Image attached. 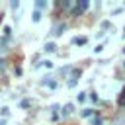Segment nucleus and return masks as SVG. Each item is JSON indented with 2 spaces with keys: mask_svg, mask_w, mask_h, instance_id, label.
Listing matches in <instances>:
<instances>
[{
  "mask_svg": "<svg viewBox=\"0 0 125 125\" xmlns=\"http://www.w3.org/2000/svg\"><path fill=\"white\" fill-rule=\"evenodd\" d=\"M88 6H90V2H88V0H80L78 4H74V8H72V12H70V14H72V16H82V14L88 10Z\"/></svg>",
  "mask_w": 125,
  "mask_h": 125,
  "instance_id": "nucleus-1",
  "label": "nucleus"
},
{
  "mask_svg": "<svg viewBox=\"0 0 125 125\" xmlns=\"http://www.w3.org/2000/svg\"><path fill=\"white\" fill-rule=\"evenodd\" d=\"M64 29H66V23H64V21H59V23L53 25V31H51V33H53V35H62Z\"/></svg>",
  "mask_w": 125,
  "mask_h": 125,
  "instance_id": "nucleus-2",
  "label": "nucleus"
},
{
  "mask_svg": "<svg viewBox=\"0 0 125 125\" xmlns=\"http://www.w3.org/2000/svg\"><path fill=\"white\" fill-rule=\"evenodd\" d=\"M72 111H74V104H66V105L61 109V115H62V117H68Z\"/></svg>",
  "mask_w": 125,
  "mask_h": 125,
  "instance_id": "nucleus-3",
  "label": "nucleus"
},
{
  "mask_svg": "<svg viewBox=\"0 0 125 125\" xmlns=\"http://www.w3.org/2000/svg\"><path fill=\"white\" fill-rule=\"evenodd\" d=\"M41 10H33V14H31V21L33 23H37V21H41Z\"/></svg>",
  "mask_w": 125,
  "mask_h": 125,
  "instance_id": "nucleus-4",
  "label": "nucleus"
},
{
  "mask_svg": "<svg viewBox=\"0 0 125 125\" xmlns=\"http://www.w3.org/2000/svg\"><path fill=\"white\" fill-rule=\"evenodd\" d=\"M113 125H125V109H121V113L117 115V119H115Z\"/></svg>",
  "mask_w": 125,
  "mask_h": 125,
  "instance_id": "nucleus-5",
  "label": "nucleus"
},
{
  "mask_svg": "<svg viewBox=\"0 0 125 125\" xmlns=\"http://www.w3.org/2000/svg\"><path fill=\"white\" fill-rule=\"evenodd\" d=\"M88 43V37H74L72 39V45H86Z\"/></svg>",
  "mask_w": 125,
  "mask_h": 125,
  "instance_id": "nucleus-6",
  "label": "nucleus"
},
{
  "mask_svg": "<svg viewBox=\"0 0 125 125\" xmlns=\"http://www.w3.org/2000/svg\"><path fill=\"white\" fill-rule=\"evenodd\" d=\"M45 51H47V53H55V51H57V43H53V41L45 43Z\"/></svg>",
  "mask_w": 125,
  "mask_h": 125,
  "instance_id": "nucleus-7",
  "label": "nucleus"
},
{
  "mask_svg": "<svg viewBox=\"0 0 125 125\" xmlns=\"http://www.w3.org/2000/svg\"><path fill=\"white\" fill-rule=\"evenodd\" d=\"M90 125H104V121H102V117L96 113L94 117H92V121H90Z\"/></svg>",
  "mask_w": 125,
  "mask_h": 125,
  "instance_id": "nucleus-8",
  "label": "nucleus"
},
{
  "mask_svg": "<svg viewBox=\"0 0 125 125\" xmlns=\"http://www.w3.org/2000/svg\"><path fill=\"white\" fill-rule=\"evenodd\" d=\"M45 8H47V2L45 0H37L35 2V10H45Z\"/></svg>",
  "mask_w": 125,
  "mask_h": 125,
  "instance_id": "nucleus-9",
  "label": "nucleus"
},
{
  "mask_svg": "<svg viewBox=\"0 0 125 125\" xmlns=\"http://www.w3.org/2000/svg\"><path fill=\"white\" fill-rule=\"evenodd\" d=\"M41 84H43V86H49V88H57V82L51 80V78H49V80H41Z\"/></svg>",
  "mask_w": 125,
  "mask_h": 125,
  "instance_id": "nucleus-10",
  "label": "nucleus"
},
{
  "mask_svg": "<svg viewBox=\"0 0 125 125\" xmlns=\"http://www.w3.org/2000/svg\"><path fill=\"white\" fill-rule=\"evenodd\" d=\"M70 6H72V2H70V0H66V2H61V4H59V8H62V10H70Z\"/></svg>",
  "mask_w": 125,
  "mask_h": 125,
  "instance_id": "nucleus-11",
  "label": "nucleus"
},
{
  "mask_svg": "<svg viewBox=\"0 0 125 125\" xmlns=\"http://www.w3.org/2000/svg\"><path fill=\"white\" fill-rule=\"evenodd\" d=\"M80 115H82V117H90V115H96V113H94V109H82Z\"/></svg>",
  "mask_w": 125,
  "mask_h": 125,
  "instance_id": "nucleus-12",
  "label": "nucleus"
},
{
  "mask_svg": "<svg viewBox=\"0 0 125 125\" xmlns=\"http://www.w3.org/2000/svg\"><path fill=\"white\" fill-rule=\"evenodd\" d=\"M119 104H121V107L125 109V88H123V92H121V96H119Z\"/></svg>",
  "mask_w": 125,
  "mask_h": 125,
  "instance_id": "nucleus-13",
  "label": "nucleus"
},
{
  "mask_svg": "<svg viewBox=\"0 0 125 125\" xmlns=\"http://www.w3.org/2000/svg\"><path fill=\"white\" fill-rule=\"evenodd\" d=\"M10 6H12V10L16 12V10L20 8V0H12V2H10Z\"/></svg>",
  "mask_w": 125,
  "mask_h": 125,
  "instance_id": "nucleus-14",
  "label": "nucleus"
},
{
  "mask_svg": "<svg viewBox=\"0 0 125 125\" xmlns=\"http://www.w3.org/2000/svg\"><path fill=\"white\" fill-rule=\"evenodd\" d=\"M0 115H2L4 119H6V117L10 115V109H8V107H2V109H0Z\"/></svg>",
  "mask_w": 125,
  "mask_h": 125,
  "instance_id": "nucleus-15",
  "label": "nucleus"
},
{
  "mask_svg": "<svg viewBox=\"0 0 125 125\" xmlns=\"http://www.w3.org/2000/svg\"><path fill=\"white\" fill-rule=\"evenodd\" d=\"M6 62H8L6 59H0V74H2L4 70H6Z\"/></svg>",
  "mask_w": 125,
  "mask_h": 125,
  "instance_id": "nucleus-16",
  "label": "nucleus"
},
{
  "mask_svg": "<svg viewBox=\"0 0 125 125\" xmlns=\"http://www.w3.org/2000/svg\"><path fill=\"white\" fill-rule=\"evenodd\" d=\"M104 47H105V43H100L98 47H94V53H102V51H104Z\"/></svg>",
  "mask_w": 125,
  "mask_h": 125,
  "instance_id": "nucleus-17",
  "label": "nucleus"
},
{
  "mask_svg": "<svg viewBox=\"0 0 125 125\" xmlns=\"http://www.w3.org/2000/svg\"><path fill=\"white\" fill-rule=\"evenodd\" d=\"M76 82H78V78H70L66 86H68V88H74V86H76Z\"/></svg>",
  "mask_w": 125,
  "mask_h": 125,
  "instance_id": "nucleus-18",
  "label": "nucleus"
},
{
  "mask_svg": "<svg viewBox=\"0 0 125 125\" xmlns=\"http://www.w3.org/2000/svg\"><path fill=\"white\" fill-rule=\"evenodd\" d=\"M107 27L111 29V23H109V21H104V23H102V31H104V29H107Z\"/></svg>",
  "mask_w": 125,
  "mask_h": 125,
  "instance_id": "nucleus-19",
  "label": "nucleus"
},
{
  "mask_svg": "<svg viewBox=\"0 0 125 125\" xmlns=\"http://www.w3.org/2000/svg\"><path fill=\"white\" fill-rule=\"evenodd\" d=\"M43 66H47V68H51V66H53V62H51V61H43Z\"/></svg>",
  "mask_w": 125,
  "mask_h": 125,
  "instance_id": "nucleus-20",
  "label": "nucleus"
},
{
  "mask_svg": "<svg viewBox=\"0 0 125 125\" xmlns=\"http://www.w3.org/2000/svg\"><path fill=\"white\" fill-rule=\"evenodd\" d=\"M90 100H92V102H98V96H96V92H92V94H90Z\"/></svg>",
  "mask_w": 125,
  "mask_h": 125,
  "instance_id": "nucleus-21",
  "label": "nucleus"
},
{
  "mask_svg": "<svg viewBox=\"0 0 125 125\" xmlns=\"http://www.w3.org/2000/svg\"><path fill=\"white\" fill-rule=\"evenodd\" d=\"M86 100V94H78V102H84Z\"/></svg>",
  "mask_w": 125,
  "mask_h": 125,
  "instance_id": "nucleus-22",
  "label": "nucleus"
},
{
  "mask_svg": "<svg viewBox=\"0 0 125 125\" xmlns=\"http://www.w3.org/2000/svg\"><path fill=\"white\" fill-rule=\"evenodd\" d=\"M29 104H31V102H29V100H23V102H21V107H27V105H29Z\"/></svg>",
  "mask_w": 125,
  "mask_h": 125,
  "instance_id": "nucleus-23",
  "label": "nucleus"
},
{
  "mask_svg": "<svg viewBox=\"0 0 125 125\" xmlns=\"http://www.w3.org/2000/svg\"><path fill=\"white\" fill-rule=\"evenodd\" d=\"M0 125H6V119L4 117H0Z\"/></svg>",
  "mask_w": 125,
  "mask_h": 125,
  "instance_id": "nucleus-24",
  "label": "nucleus"
},
{
  "mask_svg": "<svg viewBox=\"0 0 125 125\" xmlns=\"http://www.w3.org/2000/svg\"><path fill=\"white\" fill-rule=\"evenodd\" d=\"M123 37H125V27H123Z\"/></svg>",
  "mask_w": 125,
  "mask_h": 125,
  "instance_id": "nucleus-25",
  "label": "nucleus"
},
{
  "mask_svg": "<svg viewBox=\"0 0 125 125\" xmlns=\"http://www.w3.org/2000/svg\"><path fill=\"white\" fill-rule=\"evenodd\" d=\"M123 68H125V62H123Z\"/></svg>",
  "mask_w": 125,
  "mask_h": 125,
  "instance_id": "nucleus-26",
  "label": "nucleus"
},
{
  "mask_svg": "<svg viewBox=\"0 0 125 125\" xmlns=\"http://www.w3.org/2000/svg\"><path fill=\"white\" fill-rule=\"evenodd\" d=\"M123 53H125V47H123Z\"/></svg>",
  "mask_w": 125,
  "mask_h": 125,
  "instance_id": "nucleus-27",
  "label": "nucleus"
}]
</instances>
